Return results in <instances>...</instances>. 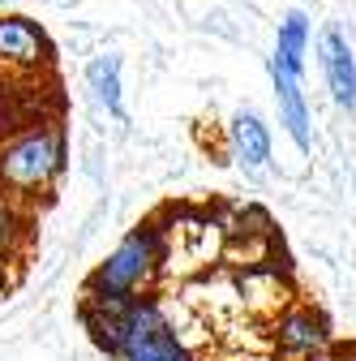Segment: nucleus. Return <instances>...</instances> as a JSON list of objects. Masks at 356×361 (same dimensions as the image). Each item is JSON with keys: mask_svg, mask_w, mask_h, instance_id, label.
Instances as JSON below:
<instances>
[{"mask_svg": "<svg viewBox=\"0 0 356 361\" xmlns=\"http://www.w3.org/2000/svg\"><path fill=\"white\" fill-rule=\"evenodd\" d=\"M77 314L91 340L112 361H202L167 319V305L159 301V293H138L108 305L82 301Z\"/></svg>", "mask_w": 356, "mask_h": 361, "instance_id": "1", "label": "nucleus"}, {"mask_svg": "<svg viewBox=\"0 0 356 361\" xmlns=\"http://www.w3.org/2000/svg\"><path fill=\"white\" fill-rule=\"evenodd\" d=\"M69 168V133L61 116H43L0 142V190L13 202L39 211L61 185Z\"/></svg>", "mask_w": 356, "mask_h": 361, "instance_id": "2", "label": "nucleus"}, {"mask_svg": "<svg viewBox=\"0 0 356 361\" xmlns=\"http://www.w3.org/2000/svg\"><path fill=\"white\" fill-rule=\"evenodd\" d=\"M167 271V241H163V219L151 215L108 250L103 262H95V271L86 276L82 301L91 305H108V301H125L138 293H155V284Z\"/></svg>", "mask_w": 356, "mask_h": 361, "instance_id": "3", "label": "nucleus"}, {"mask_svg": "<svg viewBox=\"0 0 356 361\" xmlns=\"http://www.w3.org/2000/svg\"><path fill=\"white\" fill-rule=\"evenodd\" d=\"M335 323L326 319V310L314 301H284L271 319V348L279 361H314L326 348H335Z\"/></svg>", "mask_w": 356, "mask_h": 361, "instance_id": "4", "label": "nucleus"}, {"mask_svg": "<svg viewBox=\"0 0 356 361\" xmlns=\"http://www.w3.org/2000/svg\"><path fill=\"white\" fill-rule=\"evenodd\" d=\"M56 65V43L34 18L0 13V78H48Z\"/></svg>", "mask_w": 356, "mask_h": 361, "instance_id": "5", "label": "nucleus"}, {"mask_svg": "<svg viewBox=\"0 0 356 361\" xmlns=\"http://www.w3.org/2000/svg\"><path fill=\"white\" fill-rule=\"evenodd\" d=\"M271 86H275V108H279L284 133L300 155H309L314 151V116H309V99H305V78L292 73L279 56H271Z\"/></svg>", "mask_w": 356, "mask_h": 361, "instance_id": "6", "label": "nucleus"}, {"mask_svg": "<svg viewBox=\"0 0 356 361\" xmlns=\"http://www.w3.org/2000/svg\"><path fill=\"white\" fill-rule=\"evenodd\" d=\"M318 61H322V78H326L331 99L343 112H356V52H352V43L339 26H326L318 35Z\"/></svg>", "mask_w": 356, "mask_h": 361, "instance_id": "7", "label": "nucleus"}, {"mask_svg": "<svg viewBox=\"0 0 356 361\" xmlns=\"http://www.w3.org/2000/svg\"><path fill=\"white\" fill-rule=\"evenodd\" d=\"M228 147H232V159L249 172V176H262L275 159V138H271V125H266L253 108H241L232 121H228Z\"/></svg>", "mask_w": 356, "mask_h": 361, "instance_id": "8", "label": "nucleus"}, {"mask_svg": "<svg viewBox=\"0 0 356 361\" xmlns=\"http://www.w3.org/2000/svg\"><path fill=\"white\" fill-rule=\"evenodd\" d=\"M86 86L112 121H125V61L116 52H99L86 61Z\"/></svg>", "mask_w": 356, "mask_h": 361, "instance_id": "9", "label": "nucleus"}, {"mask_svg": "<svg viewBox=\"0 0 356 361\" xmlns=\"http://www.w3.org/2000/svg\"><path fill=\"white\" fill-rule=\"evenodd\" d=\"M309 48H314V22H309L305 9H288L279 18V30H275V56L305 78V61H309Z\"/></svg>", "mask_w": 356, "mask_h": 361, "instance_id": "10", "label": "nucleus"}, {"mask_svg": "<svg viewBox=\"0 0 356 361\" xmlns=\"http://www.w3.org/2000/svg\"><path fill=\"white\" fill-rule=\"evenodd\" d=\"M30 228H34V211L13 202L5 190H0V258L22 262L30 250Z\"/></svg>", "mask_w": 356, "mask_h": 361, "instance_id": "11", "label": "nucleus"}, {"mask_svg": "<svg viewBox=\"0 0 356 361\" xmlns=\"http://www.w3.org/2000/svg\"><path fill=\"white\" fill-rule=\"evenodd\" d=\"M314 361H356V344H335V348H326V353L314 357Z\"/></svg>", "mask_w": 356, "mask_h": 361, "instance_id": "12", "label": "nucleus"}, {"mask_svg": "<svg viewBox=\"0 0 356 361\" xmlns=\"http://www.w3.org/2000/svg\"><path fill=\"white\" fill-rule=\"evenodd\" d=\"M13 267H18V262H9V258H0V297H5V293L13 288Z\"/></svg>", "mask_w": 356, "mask_h": 361, "instance_id": "13", "label": "nucleus"}]
</instances>
